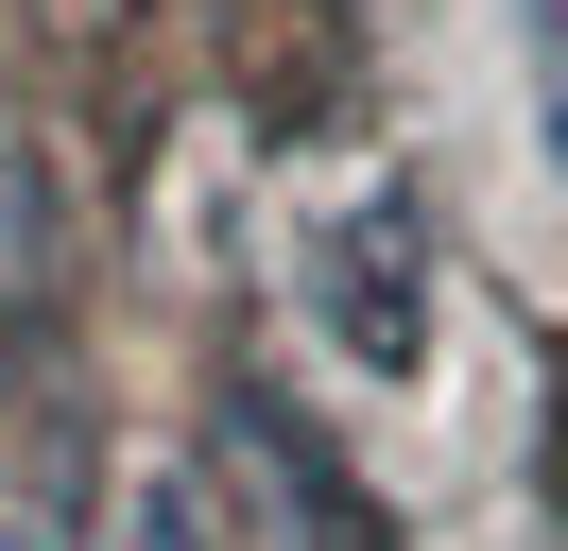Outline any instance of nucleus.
<instances>
[{
  "label": "nucleus",
  "instance_id": "1",
  "mask_svg": "<svg viewBox=\"0 0 568 551\" xmlns=\"http://www.w3.org/2000/svg\"><path fill=\"white\" fill-rule=\"evenodd\" d=\"M311 328L345 344L362 379H430V241L414 207H345V224H311Z\"/></svg>",
  "mask_w": 568,
  "mask_h": 551
},
{
  "label": "nucleus",
  "instance_id": "3",
  "mask_svg": "<svg viewBox=\"0 0 568 551\" xmlns=\"http://www.w3.org/2000/svg\"><path fill=\"white\" fill-rule=\"evenodd\" d=\"M0 551H36V534H0Z\"/></svg>",
  "mask_w": 568,
  "mask_h": 551
},
{
  "label": "nucleus",
  "instance_id": "2",
  "mask_svg": "<svg viewBox=\"0 0 568 551\" xmlns=\"http://www.w3.org/2000/svg\"><path fill=\"white\" fill-rule=\"evenodd\" d=\"M517 69H534V156L568 190V0H517Z\"/></svg>",
  "mask_w": 568,
  "mask_h": 551
}]
</instances>
